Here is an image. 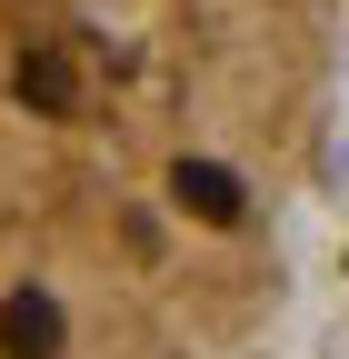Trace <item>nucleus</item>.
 <instances>
[]
</instances>
